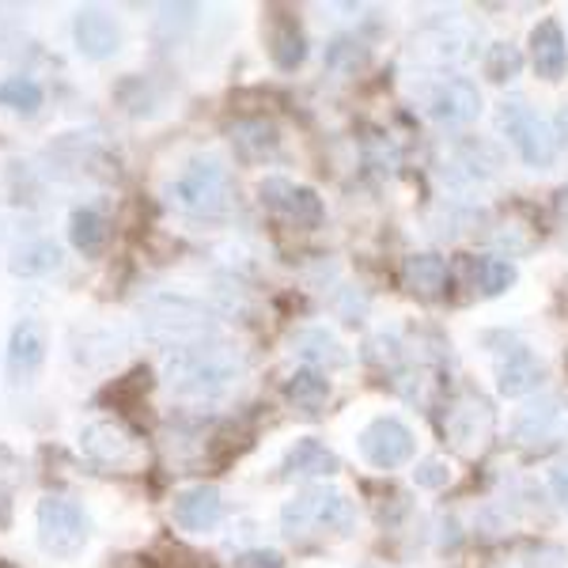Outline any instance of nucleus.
Returning a JSON list of instances; mask_svg holds the SVG:
<instances>
[{"instance_id": "0eeeda50", "label": "nucleus", "mask_w": 568, "mask_h": 568, "mask_svg": "<svg viewBox=\"0 0 568 568\" xmlns=\"http://www.w3.org/2000/svg\"><path fill=\"white\" fill-rule=\"evenodd\" d=\"M414 58L428 69H455L478 53V34L463 20H436L414 34Z\"/></svg>"}, {"instance_id": "6e6552de", "label": "nucleus", "mask_w": 568, "mask_h": 568, "mask_svg": "<svg viewBox=\"0 0 568 568\" xmlns=\"http://www.w3.org/2000/svg\"><path fill=\"white\" fill-rule=\"evenodd\" d=\"M45 349H50V334H45V323L34 315L20 318L12 326V337H8L4 349V375L12 390H27L34 387L42 364H45Z\"/></svg>"}, {"instance_id": "473e14b6", "label": "nucleus", "mask_w": 568, "mask_h": 568, "mask_svg": "<svg viewBox=\"0 0 568 568\" xmlns=\"http://www.w3.org/2000/svg\"><path fill=\"white\" fill-rule=\"evenodd\" d=\"M235 568H284V561L273 549H246V554L235 557Z\"/></svg>"}, {"instance_id": "4468645a", "label": "nucleus", "mask_w": 568, "mask_h": 568, "mask_svg": "<svg viewBox=\"0 0 568 568\" xmlns=\"http://www.w3.org/2000/svg\"><path fill=\"white\" fill-rule=\"evenodd\" d=\"M80 452L95 466H114V470H122V466L136 463L141 447H136V439L125 433L118 420H95V425H88L84 433H80Z\"/></svg>"}, {"instance_id": "ddd939ff", "label": "nucleus", "mask_w": 568, "mask_h": 568, "mask_svg": "<svg viewBox=\"0 0 568 568\" xmlns=\"http://www.w3.org/2000/svg\"><path fill=\"white\" fill-rule=\"evenodd\" d=\"M72 39H77V50L91 61H106L122 50V27H118L114 16L99 4H84L72 20Z\"/></svg>"}, {"instance_id": "9d476101", "label": "nucleus", "mask_w": 568, "mask_h": 568, "mask_svg": "<svg viewBox=\"0 0 568 568\" xmlns=\"http://www.w3.org/2000/svg\"><path fill=\"white\" fill-rule=\"evenodd\" d=\"M511 436L524 447H554L568 439V398L565 394H542L519 409L511 420Z\"/></svg>"}, {"instance_id": "f8f14e48", "label": "nucleus", "mask_w": 568, "mask_h": 568, "mask_svg": "<svg viewBox=\"0 0 568 568\" xmlns=\"http://www.w3.org/2000/svg\"><path fill=\"white\" fill-rule=\"evenodd\" d=\"M425 110L436 125H470L481 114V91L466 77H444L425 95Z\"/></svg>"}, {"instance_id": "b1692460", "label": "nucleus", "mask_w": 568, "mask_h": 568, "mask_svg": "<svg viewBox=\"0 0 568 568\" xmlns=\"http://www.w3.org/2000/svg\"><path fill=\"white\" fill-rule=\"evenodd\" d=\"M106 220H103V213L99 209H91V205H84V209H77V213L69 216V240H72V246H77L84 258H99L103 254V246H106Z\"/></svg>"}, {"instance_id": "9b49d317", "label": "nucleus", "mask_w": 568, "mask_h": 568, "mask_svg": "<svg viewBox=\"0 0 568 568\" xmlns=\"http://www.w3.org/2000/svg\"><path fill=\"white\" fill-rule=\"evenodd\" d=\"M258 197L273 216H281L284 224H292V227H318L326 216L315 190L296 186V182H288V179H265L258 186Z\"/></svg>"}, {"instance_id": "423d86ee", "label": "nucleus", "mask_w": 568, "mask_h": 568, "mask_svg": "<svg viewBox=\"0 0 568 568\" xmlns=\"http://www.w3.org/2000/svg\"><path fill=\"white\" fill-rule=\"evenodd\" d=\"M497 125H500V133L511 141V149L519 152V160H524L527 168H538V171L554 168L561 144H557L554 125H549L538 110H530L527 103L511 99V103H504L497 110Z\"/></svg>"}, {"instance_id": "bb28decb", "label": "nucleus", "mask_w": 568, "mask_h": 568, "mask_svg": "<svg viewBox=\"0 0 568 568\" xmlns=\"http://www.w3.org/2000/svg\"><path fill=\"white\" fill-rule=\"evenodd\" d=\"M284 390H288V398L296 402L300 409L315 414V409L329 398V379H326V375H318L315 368H304V372L292 375L288 387H284Z\"/></svg>"}, {"instance_id": "20e7f679", "label": "nucleus", "mask_w": 568, "mask_h": 568, "mask_svg": "<svg viewBox=\"0 0 568 568\" xmlns=\"http://www.w3.org/2000/svg\"><path fill=\"white\" fill-rule=\"evenodd\" d=\"M168 201L186 216H220L232 201V175L213 155H197L168 186Z\"/></svg>"}, {"instance_id": "6ab92c4d", "label": "nucleus", "mask_w": 568, "mask_h": 568, "mask_svg": "<svg viewBox=\"0 0 568 568\" xmlns=\"http://www.w3.org/2000/svg\"><path fill=\"white\" fill-rule=\"evenodd\" d=\"M493 428V414L489 406H485L481 398H463L459 406L447 414V433L455 436V444L463 447V452H474V447L485 444V436H489Z\"/></svg>"}, {"instance_id": "f3484780", "label": "nucleus", "mask_w": 568, "mask_h": 568, "mask_svg": "<svg viewBox=\"0 0 568 568\" xmlns=\"http://www.w3.org/2000/svg\"><path fill=\"white\" fill-rule=\"evenodd\" d=\"M542 383V361L535 353L516 345L504 361L497 364V390L504 398H519V394H530Z\"/></svg>"}, {"instance_id": "aec40b11", "label": "nucleus", "mask_w": 568, "mask_h": 568, "mask_svg": "<svg viewBox=\"0 0 568 568\" xmlns=\"http://www.w3.org/2000/svg\"><path fill=\"white\" fill-rule=\"evenodd\" d=\"M61 265H65V251H61V243H53V240H31V243L16 246L12 258H8L12 277H23V281L50 277V273H58Z\"/></svg>"}, {"instance_id": "39448f33", "label": "nucleus", "mask_w": 568, "mask_h": 568, "mask_svg": "<svg viewBox=\"0 0 568 568\" xmlns=\"http://www.w3.org/2000/svg\"><path fill=\"white\" fill-rule=\"evenodd\" d=\"M34 519H39V546L58 561H72L88 546V511L65 493H45Z\"/></svg>"}, {"instance_id": "cd10ccee", "label": "nucleus", "mask_w": 568, "mask_h": 568, "mask_svg": "<svg viewBox=\"0 0 568 568\" xmlns=\"http://www.w3.org/2000/svg\"><path fill=\"white\" fill-rule=\"evenodd\" d=\"M42 88L31 77H8L0 80V106L16 110V114H39L42 106Z\"/></svg>"}, {"instance_id": "72a5a7b5", "label": "nucleus", "mask_w": 568, "mask_h": 568, "mask_svg": "<svg viewBox=\"0 0 568 568\" xmlns=\"http://www.w3.org/2000/svg\"><path fill=\"white\" fill-rule=\"evenodd\" d=\"M549 493H554V500L568 511V463L549 474Z\"/></svg>"}, {"instance_id": "2eb2a0df", "label": "nucleus", "mask_w": 568, "mask_h": 568, "mask_svg": "<svg viewBox=\"0 0 568 568\" xmlns=\"http://www.w3.org/2000/svg\"><path fill=\"white\" fill-rule=\"evenodd\" d=\"M171 516L190 535H205V530H213L224 519V500H220L213 485H190V489H182L171 500Z\"/></svg>"}, {"instance_id": "5701e85b", "label": "nucleus", "mask_w": 568, "mask_h": 568, "mask_svg": "<svg viewBox=\"0 0 568 568\" xmlns=\"http://www.w3.org/2000/svg\"><path fill=\"white\" fill-rule=\"evenodd\" d=\"M447 277L452 273H447V262L439 254H414V258H406V265H402V281L417 296H439L447 288Z\"/></svg>"}, {"instance_id": "7ed1b4c3", "label": "nucleus", "mask_w": 568, "mask_h": 568, "mask_svg": "<svg viewBox=\"0 0 568 568\" xmlns=\"http://www.w3.org/2000/svg\"><path fill=\"white\" fill-rule=\"evenodd\" d=\"M356 527V504L342 489L315 485V489L296 493L281 508V530L288 538H311V535H349Z\"/></svg>"}, {"instance_id": "1a4fd4ad", "label": "nucleus", "mask_w": 568, "mask_h": 568, "mask_svg": "<svg viewBox=\"0 0 568 568\" xmlns=\"http://www.w3.org/2000/svg\"><path fill=\"white\" fill-rule=\"evenodd\" d=\"M356 447H361L364 463H372L375 470H398L414 459L417 439L409 433L406 420L398 417H375L372 425H364V433L356 436Z\"/></svg>"}, {"instance_id": "393cba45", "label": "nucleus", "mask_w": 568, "mask_h": 568, "mask_svg": "<svg viewBox=\"0 0 568 568\" xmlns=\"http://www.w3.org/2000/svg\"><path fill=\"white\" fill-rule=\"evenodd\" d=\"M232 141H235V149H240L243 160H265V155L277 152L281 136L270 122H265V118H246V122L232 125Z\"/></svg>"}, {"instance_id": "f03ea898", "label": "nucleus", "mask_w": 568, "mask_h": 568, "mask_svg": "<svg viewBox=\"0 0 568 568\" xmlns=\"http://www.w3.org/2000/svg\"><path fill=\"white\" fill-rule=\"evenodd\" d=\"M141 329L155 345L190 349V345L213 342L216 337V315L201 300L182 296V292H155L141 307Z\"/></svg>"}, {"instance_id": "4be33fe9", "label": "nucleus", "mask_w": 568, "mask_h": 568, "mask_svg": "<svg viewBox=\"0 0 568 568\" xmlns=\"http://www.w3.org/2000/svg\"><path fill=\"white\" fill-rule=\"evenodd\" d=\"M292 353L307 364H326V368H345V364H349L345 345L323 326H307V329H300V334H292Z\"/></svg>"}, {"instance_id": "412c9836", "label": "nucleus", "mask_w": 568, "mask_h": 568, "mask_svg": "<svg viewBox=\"0 0 568 568\" xmlns=\"http://www.w3.org/2000/svg\"><path fill=\"white\" fill-rule=\"evenodd\" d=\"M281 470L288 474V478H329V474H337V455L329 452L323 439L304 436L292 444L288 455H284Z\"/></svg>"}, {"instance_id": "a878e982", "label": "nucleus", "mask_w": 568, "mask_h": 568, "mask_svg": "<svg viewBox=\"0 0 568 568\" xmlns=\"http://www.w3.org/2000/svg\"><path fill=\"white\" fill-rule=\"evenodd\" d=\"M270 53L277 61V69H296L300 61L307 58V42H304V31H300L296 20H277L273 23V34H270Z\"/></svg>"}, {"instance_id": "f257e3e1", "label": "nucleus", "mask_w": 568, "mask_h": 568, "mask_svg": "<svg viewBox=\"0 0 568 568\" xmlns=\"http://www.w3.org/2000/svg\"><path fill=\"white\" fill-rule=\"evenodd\" d=\"M243 372H246L243 353L235 345H224L213 337V342L168 353V361H163V387L175 394V398L213 402L240 387Z\"/></svg>"}, {"instance_id": "dca6fc26", "label": "nucleus", "mask_w": 568, "mask_h": 568, "mask_svg": "<svg viewBox=\"0 0 568 568\" xmlns=\"http://www.w3.org/2000/svg\"><path fill=\"white\" fill-rule=\"evenodd\" d=\"M530 61H535V72L542 80L565 77L568 42H565V31L557 27V20H542L535 31H530Z\"/></svg>"}, {"instance_id": "e433bc0d", "label": "nucleus", "mask_w": 568, "mask_h": 568, "mask_svg": "<svg viewBox=\"0 0 568 568\" xmlns=\"http://www.w3.org/2000/svg\"><path fill=\"white\" fill-rule=\"evenodd\" d=\"M561 122H565V130H568V106H565V114H561Z\"/></svg>"}, {"instance_id": "7c9ffc66", "label": "nucleus", "mask_w": 568, "mask_h": 568, "mask_svg": "<svg viewBox=\"0 0 568 568\" xmlns=\"http://www.w3.org/2000/svg\"><path fill=\"white\" fill-rule=\"evenodd\" d=\"M519 69H524V58H519V50L508 42H497L489 50V58H485V72H489L493 80H500V84L504 80H516Z\"/></svg>"}, {"instance_id": "a211bd4d", "label": "nucleus", "mask_w": 568, "mask_h": 568, "mask_svg": "<svg viewBox=\"0 0 568 568\" xmlns=\"http://www.w3.org/2000/svg\"><path fill=\"white\" fill-rule=\"evenodd\" d=\"M497 168H500V160L485 149V144H463V149L452 155V163H447L444 175L452 179L455 186L478 190V186H485V182L497 179Z\"/></svg>"}, {"instance_id": "c9c22d12", "label": "nucleus", "mask_w": 568, "mask_h": 568, "mask_svg": "<svg viewBox=\"0 0 568 568\" xmlns=\"http://www.w3.org/2000/svg\"><path fill=\"white\" fill-rule=\"evenodd\" d=\"M557 213L568 220V190H561V194H557Z\"/></svg>"}, {"instance_id": "c85d7f7f", "label": "nucleus", "mask_w": 568, "mask_h": 568, "mask_svg": "<svg viewBox=\"0 0 568 568\" xmlns=\"http://www.w3.org/2000/svg\"><path fill=\"white\" fill-rule=\"evenodd\" d=\"M474 284H478L481 296H500L516 284V265L504 258H481L474 265Z\"/></svg>"}, {"instance_id": "f704fd0d", "label": "nucleus", "mask_w": 568, "mask_h": 568, "mask_svg": "<svg viewBox=\"0 0 568 568\" xmlns=\"http://www.w3.org/2000/svg\"><path fill=\"white\" fill-rule=\"evenodd\" d=\"M12 524V489L8 485H0V527Z\"/></svg>"}, {"instance_id": "c756f323", "label": "nucleus", "mask_w": 568, "mask_h": 568, "mask_svg": "<svg viewBox=\"0 0 568 568\" xmlns=\"http://www.w3.org/2000/svg\"><path fill=\"white\" fill-rule=\"evenodd\" d=\"M364 61H368V50L356 39H334L326 45V65L334 72H356Z\"/></svg>"}, {"instance_id": "2f4dec72", "label": "nucleus", "mask_w": 568, "mask_h": 568, "mask_svg": "<svg viewBox=\"0 0 568 568\" xmlns=\"http://www.w3.org/2000/svg\"><path fill=\"white\" fill-rule=\"evenodd\" d=\"M414 481L420 485V489H439V485L452 481V466H447L444 459H425L414 470Z\"/></svg>"}]
</instances>
